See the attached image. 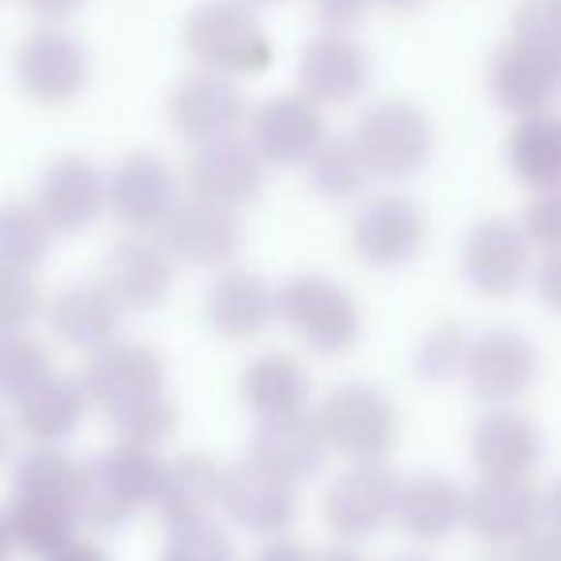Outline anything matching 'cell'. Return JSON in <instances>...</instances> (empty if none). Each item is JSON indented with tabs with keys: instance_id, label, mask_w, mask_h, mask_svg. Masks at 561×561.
<instances>
[{
	"instance_id": "cell-1",
	"label": "cell",
	"mask_w": 561,
	"mask_h": 561,
	"mask_svg": "<svg viewBox=\"0 0 561 561\" xmlns=\"http://www.w3.org/2000/svg\"><path fill=\"white\" fill-rule=\"evenodd\" d=\"M185 50L201 70L257 78L273 66V39L250 0H204L185 20Z\"/></svg>"
},
{
	"instance_id": "cell-2",
	"label": "cell",
	"mask_w": 561,
	"mask_h": 561,
	"mask_svg": "<svg viewBox=\"0 0 561 561\" xmlns=\"http://www.w3.org/2000/svg\"><path fill=\"white\" fill-rule=\"evenodd\" d=\"M165 461L154 446L124 443L101 450L81 466V515L96 527H119L154 504Z\"/></svg>"
},
{
	"instance_id": "cell-3",
	"label": "cell",
	"mask_w": 561,
	"mask_h": 561,
	"mask_svg": "<svg viewBox=\"0 0 561 561\" xmlns=\"http://www.w3.org/2000/svg\"><path fill=\"white\" fill-rule=\"evenodd\" d=\"M277 320L323 358L351 354L362 335V308L328 273H293L277 289Z\"/></svg>"
},
{
	"instance_id": "cell-4",
	"label": "cell",
	"mask_w": 561,
	"mask_h": 561,
	"mask_svg": "<svg viewBox=\"0 0 561 561\" xmlns=\"http://www.w3.org/2000/svg\"><path fill=\"white\" fill-rule=\"evenodd\" d=\"M351 139L366 158L369 178L404 181L431 162L435 124L420 104L404 101V96H389V101H377L362 112Z\"/></svg>"
},
{
	"instance_id": "cell-5",
	"label": "cell",
	"mask_w": 561,
	"mask_h": 561,
	"mask_svg": "<svg viewBox=\"0 0 561 561\" xmlns=\"http://www.w3.org/2000/svg\"><path fill=\"white\" fill-rule=\"evenodd\" d=\"M328 450L346 461H385L400 443V412L374 385H343L316 412Z\"/></svg>"
},
{
	"instance_id": "cell-6",
	"label": "cell",
	"mask_w": 561,
	"mask_h": 561,
	"mask_svg": "<svg viewBox=\"0 0 561 561\" xmlns=\"http://www.w3.org/2000/svg\"><path fill=\"white\" fill-rule=\"evenodd\" d=\"M89 50L62 24H43L27 32L16 50V85L27 101L58 108L81 96L89 85Z\"/></svg>"
},
{
	"instance_id": "cell-7",
	"label": "cell",
	"mask_w": 561,
	"mask_h": 561,
	"mask_svg": "<svg viewBox=\"0 0 561 561\" xmlns=\"http://www.w3.org/2000/svg\"><path fill=\"white\" fill-rule=\"evenodd\" d=\"M185 185L193 201L219 204V208L242 211L254 204L265 188V162L250 139L224 135V139L196 142L185 165Z\"/></svg>"
},
{
	"instance_id": "cell-8",
	"label": "cell",
	"mask_w": 561,
	"mask_h": 561,
	"mask_svg": "<svg viewBox=\"0 0 561 561\" xmlns=\"http://www.w3.org/2000/svg\"><path fill=\"white\" fill-rule=\"evenodd\" d=\"M530 257H535V242L527 239L523 224L481 219L461 247V273L477 297L507 300L530 277Z\"/></svg>"
},
{
	"instance_id": "cell-9",
	"label": "cell",
	"mask_w": 561,
	"mask_h": 561,
	"mask_svg": "<svg viewBox=\"0 0 561 561\" xmlns=\"http://www.w3.org/2000/svg\"><path fill=\"white\" fill-rule=\"evenodd\" d=\"M542 374L538 346L519 331H484L481 339L469 343L466 358V385L481 404L507 408L512 400L527 397Z\"/></svg>"
},
{
	"instance_id": "cell-10",
	"label": "cell",
	"mask_w": 561,
	"mask_h": 561,
	"mask_svg": "<svg viewBox=\"0 0 561 561\" xmlns=\"http://www.w3.org/2000/svg\"><path fill=\"white\" fill-rule=\"evenodd\" d=\"M354 254L377 270L412 262L427 242V216L404 193H377L358 208L351 227Z\"/></svg>"
},
{
	"instance_id": "cell-11",
	"label": "cell",
	"mask_w": 561,
	"mask_h": 561,
	"mask_svg": "<svg viewBox=\"0 0 561 561\" xmlns=\"http://www.w3.org/2000/svg\"><path fill=\"white\" fill-rule=\"evenodd\" d=\"M219 507L250 535L277 538L297 523L300 496L297 484L270 473L254 458H242L224 469V489H219Z\"/></svg>"
},
{
	"instance_id": "cell-12",
	"label": "cell",
	"mask_w": 561,
	"mask_h": 561,
	"mask_svg": "<svg viewBox=\"0 0 561 561\" xmlns=\"http://www.w3.org/2000/svg\"><path fill=\"white\" fill-rule=\"evenodd\" d=\"M461 523L489 546H515L542 523V492L530 477H481L466 492Z\"/></svg>"
},
{
	"instance_id": "cell-13",
	"label": "cell",
	"mask_w": 561,
	"mask_h": 561,
	"mask_svg": "<svg viewBox=\"0 0 561 561\" xmlns=\"http://www.w3.org/2000/svg\"><path fill=\"white\" fill-rule=\"evenodd\" d=\"M397 484L400 481L385 469V461H351V469H343L323 496V519L331 535H339L343 542L374 538V530L392 519Z\"/></svg>"
},
{
	"instance_id": "cell-14",
	"label": "cell",
	"mask_w": 561,
	"mask_h": 561,
	"mask_svg": "<svg viewBox=\"0 0 561 561\" xmlns=\"http://www.w3.org/2000/svg\"><path fill=\"white\" fill-rule=\"evenodd\" d=\"M328 139L323 104L308 93H277L250 116V147L265 165H305Z\"/></svg>"
},
{
	"instance_id": "cell-15",
	"label": "cell",
	"mask_w": 561,
	"mask_h": 561,
	"mask_svg": "<svg viewBox=\"0 0 561 561\" xmlns=\"http://www.w3.org/2000/svg\"><path fill=\"white\" fill-rule=\"evenodd\" d=\"M35 208L55 234H81L108 208V178L85 154H58L43 170Z\"/></svg>"
},
{
	"instance_id": "cell-16",
	"label": "cell",
	"mask_w": 561,
	"mask_h": 561,
	"mask_svg": "<svg viewBox=\"0 0 561 561\" xmlns=\"http://www.w3.org/2000/svg\"><path fill=\"white\" fill-rule=\"evenodd\" d=\"M178 208V178L150 150L119 158L108 173V211L127 231H162L170 211Z\"/></svg>"
},
{
	"instance_id": "cell-17",
	"label": "cell",
	"mask_w": 561,
	"mask_h": 561,
	"mask_svg": "<svg viewBox=\"0 0 561 561\" xmlns=\"http://www.w3.org/2000/svg\"><path fill=\"white\" fill-rule=\"evenodd\" d=\"M81 385L89 392V404L104 415H116L119 408L135 404L142 397L165 392V362L154 346L142 343H108L93 351Z\"/></svg>"
},
{
	"instance_id": "cell-18",
	"label": "cell",
	"mask_w": 561,
	"mask_h": 561,
	"mask_svg": "<svg viewBox=\"0 0 561 561\" xmlns=\"http://www.w3.org/2000/svg\"><path fill=\"white\" fill-rule=\"evenodd\" d=\"M101 280L124 305V312H154L170 300L173 280H178V262H173L162 239L131 231L112 247Z\"/></svg>"
},
{
	"instance_id": "cell-19",
	"label": "cell",
	"mask_w": 561,
	"mask_h": 561,
	"mask_svg": "<svg viewBox=\"0 0 561 561\" xmlns=\"http://www.w3.org/2000/svg\"><path fill=\"white\" fill-rule=\"evenodd\" d=\"M162 242L173 262L196 265V270H224L242 250V219L239 211L219 208L204 201H178L170 219L162 224Z\"/></svg>"
},
{
	"instance_id": "cell-20",
	"label": "cell",
	"mask_w": 561,
	"mask_h": 561,
	"mask_svg": "<svg viewBox=\"0 0 561 561\" xmlns=\"http://www.w3.org/2000/svg\"><path fill=\"white\" fill-rule=\"evenodd\" d=\"M204 320L227 343H250L277 320V289L247 265H224L204 293Z\"/></svg>"
},
{
	"instance_id": "cell-21",
	"label": "cell",
	"mask_w": 561,
	"mask_h": 561,
	"mask_svg": "<svg viewBox=\"0 0 561 561\" xmlns=\"http://www.w3.org/2000/svg\"><path fill=\"white\" fill-rule=\"evenodd\" d=\"M247 96L234 78L211 70H196L178 81L170 93V124L188 142H208L234 135L247 124Z\"/></svg>"
},
{
	"instance_id": "cell-22",
	"label": "cell",
	"mask_w": 561,
	"mask_h": 561,
	"mask_svg": "<svg viewBox=\"0 0 561 561\" xmlns=\"http://www.w3.org/2000/svg\"><path fill=\"white\" fill-rule=\"evenodd\" d=\"M374 78L366 47L351 32H320L300 50V93L316 104H346L362 96Z\"/></svg>"
},
{
	"instance_id": "cell-23",
	"label": "cell",
	"mask_w": 561,
	"mask_h": 561,
	"mask_svg": "<svg viewBox=\"0 0 561 561\" xmlns=\"http://www.w3.org/2000/svg\"><path fill=\"white\" fill-rule=\"evenodd\" d=\"M469 461L481 477H530L542 461V431L530 415L492 408L469 431Z\"/></svg>"
},
{
	"instance_id": "cell-24",
	"label": "cell",
	"mask_w": 561,
	"mask_h": 561,
	"mask_svg": "<svg viewBox=\"0 0 561 561\" xmlns=\"http://www.w3.org/2000/svg\"><path fill=\"white\" fill-rule=\"evenodd\" d=\"M328 454V438H323V427L312 412L257 420V431L250 438V458L293 484L320 473Z\"/></svg>"
},
{
	"instance_id": "cell-25",
	"label": "cell",
	"mask_w": 561,
	"mask_h": 561,
	"mask_svg": "<svg viewBox=\"0 0 561 561\" xmlns=\"http://www.w3.org/2000/svg\"><path fill=\"white\" fill-rule=\"evenodd\" d=\"M558 89H561V70L550 58L538 55V50L507 39L504 47L492 55L489 93H492V101L504 112H512L515 119L546 112L553 104V96H558Z\"/></svg>"
},
{
	"instance_id": "cell-26",
	"label": "cell",
	"mask_w": 561,
	"mask_h": 561,
	"mask_svg": "<svg viewBox=\"0 0 561 561\" xmlns=\"http://www.w3.org/2000/svg\"><path fill=\"white\" fill-rule=\"evenodd\" d=\"M50 331L73 351H101V346L116 343L119 320H124V305L112 297L104 280H81L62 289L47 308Z\"/></svg>"
},
{
	"instance_id": "cell-27",
	"label": "cell",
	"mask_w": 561,
	"mask_h": 561,
	"mask_svg": "<svg viewBox=\"0 0 561 561\" xmlns=\"http://www.w3.org/2000/svg\"><path fill=\"white\" fill-rule=\"evenodd\" d=\"M466 515V492L450 481L446 473H412L397 484V504L392 519L412 535L415 542H443L461 527Z\"/></svg>"
},
{
	"instance_id": "cell-28",
	"label": "cell",
	"mask_w": 561,
	"mask_h": 561,
	"mask_svg": "<svg viewBox=\"0 0 561 561\" xmlns=\"http://www.w3.org/2000/svg\"><path fill=\"white\" fill-rule=\"evenodd\" d=\"M89 408L93 404H89V392H85V385H81V377L50 369L27 397L16 400V427L24 431L32 443L58 446L81 427Z\"/></svg>"
},
{
	"instance_id": "cell-29",
	"label": "cell",
	"mask_w": 561,
	"mask_h": 561,
	"mask_svg": "<svg viewBox=\"0 0 561 561\" xmlns=\"http://www.w3.org/2000/svg\"><path fill=\"white\" fill-rule=\"evenodd\" d=\"M219 489H224V469L208 454H181L165 461L162 484L150 507H158L165 527H185V523L211 519L219 507Z\"/></svg>"
},
{
	"instance_id": "cell-30",
	"label": "cell",
	"mask_w": 561,
	"mask_h": 561,
	"mask_svg": "<svg viewBox=\"0 0 561 561\" xmlns=\"http://www.w3.org/2000/svg\"><path fill=\"white\" fill-rule=\"evenodd\" d=\"M239 392L257 420H273V415L308 412L312 377H308L300 358H293V354H285V351H270V354H257V358L242 369Z\"/></svg>"
},
{
	"instance_id": "cell-31",
	"label": "cell",
	"mask_w": 561,
	"mask_h": 561,
	"mask_svg": "<svg viewBox=\"0 0 561 561\" xmlns=\"http://www.w3.org/2000/svg\"><path fill=\"white\" fill-rule=\"evenodd\" d=\"M507 165L535 193L561 185V116L558 112H535L519 116L507 135Z\"/></svg>"
},
{
	"instance_id": "cell-32",
	"label": "cell",
	"mask_w": 561,
	"mask_h": 561,
	"mask_svg": "<svg viewBox=\"0 0 561 561\" xmlns=\"http://www.w3.org/2000/svg\"><path fill=\"white\" fill-rule=\"evenodd\" d=\"M81 515L70 512V507L47 504V500L35 496H20V492H9V504H4V523H9L12 546L27 553H55L58 546H66L73 538V527H78Z\"/></svg>"
},
{
	"instance_id": "cell-33",
	"label": "cell",
	"mask_w": 561,
	"mask_h": 561,
	"mask_svg": "<svg viewBox=\"0 0 561 561\" xmlns=\"http://www.w3.org/2000/svg\"><path fill=\"white\" fill-rule=\"evenodd\" d=\"M12 492L47 500V504L70 507L81 515V466L58 446H35L12 477ZM85 519V515H81Z\"/></svg>"
},
{
	"instance_id": "cell-34",
	"label": "cell",
	"mask_w": 561,
	"mask_h": 561,
	"mask_svg": "<svg viewBox=\"0 0 561 561\" xmlns=\"http://www.w3.org/2000/svg\"><path fill=\"white\" fill-rule=\"evenodd\" d=\"M308 181L312 188L331 204L354 201V196L366 193L369 185V165L362 158V150L354 147V139H323L320 150L308 158Z\"/></svg>"
},
{
	"instance_id": "cell-35",
	"label": "cell",
	"mask_w": 561,
	"mask_h": 561,
	"mask_svg": "<svg viewBox=\"0 0 561 561\" xmlns=\"http://www.w3.org/2000/svg\"><path fill=\"white\" fill-rule=\"evenodd\" d=\"M50 224L35 204H0V265L4 270L35 273L50 250Z\"/></svg>"
},
{
	"instance_id": "cell-36",
	"label": "cell",
	"mask_w": 561,
	"mask_h": 561,
	"mask_svg": "<svg viewBox=\"0 0 561 561\" xmlns=\"http://www.w3.org/2000/svg\"><path fill=\"white\" fill-rule=\"evenodd\" d=\"M50 354L35 335L24 331H4L0 335V404H16L20 397L35 389L50 374Z\"/></svg>"
},
{
	"instance_id": "cell-37",
	"label": "cell",
	"mask_w": 561,
	"mask_h": 561,
	"mask_svg": "<svg viewBox=\"0 0 561 561\" xmlns=\"http://www.w3.org/2000/svg\"><path fill=\"white\" fill-rule=\"evenodd\" d=\"M469 343H473V339L461 331L458 320H438L435 328L423 335L420 351H415V374L431 385L454 381L458 374H466Z\"/></svg>"
},
{
	"instance_id": "cell-38",
	"label": "cell",
	"mask_w": 561,
	"mask_h": 561,
	"mask_svg": "<svg viewBox=\"0 0 561 561\" xmlns=\"http://www.w3.org/2000/svg\"><path fill=\"white\" fill-rule=\"evenodd\" d=\"M108 420L124 443L158 446L178 431V408H173V400L165 397V392H154V397H142V400H135V404L119 408Z\"/></svg>"
},
{
	"instance_id": "cell-39",
	"label": "cell",
	"mask_w": 561,
	"mask_h": 561,
	"mask_svg": "<svg viewBox=\"0 0 561 561\" xmlns=\"http://www.w3.org/2000/svg\"><path fill=\"white\" fill-rule=\"evenodd\" d=\"M512 39L538 50L561 70V16L550 9V0H519L512 12Z\"/></svg>"
},
{
	"instance_id": "cell-40",
	"label": "cell",
	"mask_w": 561,
	"mask_h": 561,
	"mask_svg": "<svg viewBox=\"0 0 561 561\" xmlns=\"http://www.w3.org/2000/svg\"><path fill=\"white\" fill-rule=\"evenodd\" d=\"M158 561H234V546L211 519L170 527Z\"/></svg>"
},
{
	"instance_id": "cell-41",
	"label": "cell",
	"mask_w": 561,
	"mask_h": 561,
	"mask_svg": "<svg viewBox=\"0 0 561 561\" xmlns=\"http://www.w3.org/2000/svg\"><path fill=\"white\" fill-rule=\"evenodd\" d=\"M43 312V289L35 273L4 270L0 265V335L4 331H24Z\"/></svg>"
},
{
	"instance_id": "cell-42",
	"label": "cell",
	"mask_w": 561,
	"mask_h": 561,
	"mask_svg": "<svg viewBox=\"0 0 561 561\" xmlns=\"http://www.w3.org/2000/svg\"><path fill=\"white\" fill-rule=\"evenodd\" d=\"M523 231L535 247L542 250H561V185L538 193L527 204V216H523Z\"/></svg>"
},
{
	"instance_id": "cell-43",
	"label": "cell",
	"mask_w": 561,
	"mask_h": 561,
	"mask_svg": "<svg viewBox=\"0 0 561 561\" xmlns=\"http://www.w3.org/2000/svg\"><path fill=\"white\" fill-rule=\"evenodd\" d=\"M374 4L377 0H312L316 20L323 24V32H354L369 16Z\"/></svg>"
},
{
	"instance_id": "cell-44",
	"label": "cell",
	"mask_w": 561,
	"mask_h": 561,
	"mask_svg": "<svg viewBox=\"0 0 561 561\" xmlns=\"http://www.w3.org/2000/svg\"><path fill=\"white\" fill-rule=\"evenodd\" d=\"M535 297L561 316V250H546L542 262L535 265Z\"/></svg>"
},
{
	"instance_id": "cell-45",
	"label": "cell",
	"mask_w": 561,
	"mask_h": 561,
	"mask_svg": "<svg viewBox=\"0 0 561 561\" xmlns=\"http://www.w3.org/2000/svg\"><path fill=\"white\" fill-rule=\"evenodd\" d=\"M507 561H561V535L546 530V535H527L523 542L512 546V558Z\"/></svg>"
},
{
	"instance_id": "cell-46",
	"label": "cell",
	"mask_w": 561,
	"mask_h": 561,
	"mask_svg": "<svg viewBox=\"0 0 561 561\" xmlns=\"http://www.w3.org/2000/svg\"><path fill=\"white\" fill-rule=\"evenodd\" d=\"M20 4H24L35 20H43V24H66L85 0H20Z\"/></svg>"
},
{
	"instance_id": "cell-47",
	"label": "cell",
	"mask_w": 561,
	"mask_h": 561,
	"mask_svg": "<svg viewBox=\"0 0 561 561\" xmlns=\"http://www.w3.org/2000/svg\"><path fill=\"white\" fill-rule=\"evenodd\" d=\"M254 561H316V553L305 542H293V538H270L262 550L254 553Z\"/></svg>"
},
{
	"instance_id": "cell-48",
	"label": "cell",
	"mask_w": 561,
	"mask_h": 561,
	"mask_svg": "<svg viewBox=\"0 0 561 561\" xmlns=\"http://www.w3.org/2000/svg\"><path fill=\"white\" fill-rule=\"evenodd\" d=\"M43 561H108V558H104L93 542H85V538H70V542L58 546V550L47 553Z\"/></svg>"
},
{
	"instance_id": "cell-49",
	"label": "cell",
	"mask_w": 561,
	"mask_h": 561,
	"mask_svg": "<svg viewBox=\"0 0 561 561\" xmlns=\"http://www.w3.org/2000/svg\"><path fill=\"white\" fill-rule=\"evenodd\" d=\"M542 519H546V527H550L553 535H561V477L550 484V489H546V496H542Z\"/></svg>"
},
{
	"instance_id": "cell-50",
	"label": "cell",
	"mask_w": 561,
	"mask_h": 561,
	"mask_svg": "<svg viewBox=\"0 0 561 561\" xmlns=\"http://www.w3.org/2000/svg\"><path fill=\"white\" fill-rule=\"evenodd\" d=\"M12 443H16V423L9 420V412H4V404H0V461L12 454Z\"/></svg>"
},
{
	"instance_id": "cell-51",
	"label": "cell",
	"mask_w": 561,
	"mask_h": 561,
	"mask_svg": "<svg viewBox=\"0 0 561 561\" xmlns=\"http://www.w3.org/2000/svg\"><path fill=\"white\" fill-rule=\"evenodd\" d=\"M377 4H381V9H389V12H397V16H415L427 0H377Z\"/></svg>"
},
{
	"instance_id": "cell-52",
	"label": "cell",
	"mask_w": 561,
	"mask_h": 561,
	"mask_svg": "<svg viewBox=\"0 0 561 561\" xmlns=\"http://www.w3.org/2000/svg\"><path fill=\"white\" fill-rule=\"evenodd\" d=\"M316 561H366V558H362V553H354V550H343V546H339V550L316 553Z\"/></svg>"
},
{
	"instance_id": "cell-53",
	"label": "cell",
	"mask_w": 561,
	"mask_h": 561,
	"mask_svg": "<svg viewBox=\"0 0 561 561\" xmlns=\"http://www.w3.org/2000/svg\"><path fill=\"white\" fill-rule=\"evenodd\" d=\"M12 550V535H9V523H4V512H0V561H9Z\"/></svg>"
},
{
	"instance_id": "cell-54",
	"label": "cell",
	"mask_w": 561,
	"mask_h": 561,
	"mask_svg": "<svg viewBox=\"0 0 561 561\" xmlns=\"http://www.w3.org/2000/svg\"><path fill=\"white\" fill-rule=\"evenodd\" d=\"M397 561H431V558H423V553H404V558H397Z\"/></svg>"
},
{
	"instance_id": "cell-55",
	"label": "cell",
	"mask_w": 561,
	"mask_h": 561,
	"mask_svg": "<svg viewBox=\"0 0 561 561\" xmlns=\"http://www.w3.org/2000/svg\"><path fill=\"white\" fill-rule=\"evenodd\" d=\"M550 9H553V12H558V16H561V0H550Z\"/></svg>"
},
{
	"instance_id": "cell-56",
	"label": "cell",
	"mask_w": 561,
	"mask_h": 561,
	"mask_svg": "<svg viewBox=\"0 0 561 561\" xmlns=\"http://www.w3.org/2000/svg\"><path fill=\"white\" fill-rule=\"evenodd\" d=\"M250 4H270V0H250Z\"/></svg>"
}]
</instances>
